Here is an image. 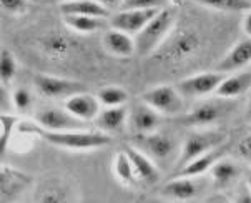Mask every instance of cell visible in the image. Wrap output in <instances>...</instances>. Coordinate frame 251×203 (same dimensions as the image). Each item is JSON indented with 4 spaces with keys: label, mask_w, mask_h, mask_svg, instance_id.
I'll return each instance as SVG.
<instances>
[{
    "label": "cell",
    "mask_w": 251,
    "mask_h": 203,
    "mask_svg": "<svg viewBox=\"0 0 251 203\" xmlns=\"http://www.w3.org/2000/svg\"><path fill=\"white\" fill-rule=\"evenodd\" d=\"M20 133H27L53 147L72 152H90L103 149L112 143L108 133L101 130H47L37 122H19Z\"/></svg>",
    "instance_id": "1"
},
{
    "label": "cell",
    "mask_w": 251,
    "mask_h": 203,
    "mask_svg": "<svg viewBox=\"0 0 251 203\" xmlns=\"http://www.w3.org/2000/svg\"><path fill=\"white\" fill-rule=\"evenodd\" d=\"M173 14L170 8H161L153 19L135 35V53L147 57L155 52L173 28Z\"/></svg>",
    "instance_id": "2"
},
{
    "label": "cell",
    "mask_w": 251,
    "mask_h": 203,
    "mask_svg": "<svg viewBox=\"0 0 251 203\" xmlns=\"http://www.w3.org/2000/svg\"><path fill=\"white\" fill-rule=\"evenodd\" d=\"M142 100L161 117H178L185 110V97L173 85L153 87L142 95Z\"/></svg>",
    "instance_id": "3"
},
{
    "label": "cell",
    "mask_w": 251,
    "mask_h": 203,
    "mask_svg": "<svg viewBox=\"0 0 251 203\" xmlns=\"http://www.w3.org/2000/svg\"><path fill=\"white\" fill-rule=\"evenodd\" d=\"M225 138H226V135L223 132H216V130H198V132L190 133L181 147L180 156H178V162H176V168L183 167L190 160L197 158V156L206 153V152L218 149L221 143L225 142Z\"/></svg>",
    "instance_id": "4"
},
{
    "label": "cell",
    "mask_w": 251,
    "mask_h": 203,
    "mask_svg": "<svg viewBox=\"0 0 251 203\" xmlns=\"http://www.w3.org/2000/svg\"><path fill=\"white\" fill-rule=\"evenodd\" d=\"M32 82L38 94L52 100H67L70 95L83 90V85L80 82L49 74H35L32 77Z\"/></svg>",
    "instance_id": "5"
},
{
    "label": "cell",
    "mask_w": 251,
    "mask_h": 203,
    "mask_svg": "<svg viewBox=\"0 0 251 203\" xmlns=\"http://www.w3.org/2000/svg\"><path fill=\"white\" fill-rule=\"evenodd\" d=\"M228 107L225 105V99L221 100H210L197 105L193 110L186 113H181L180 122L185 127H193V128H206L213 127L216 122L226 115Z\"/></svg>",
    "instance_id": "6"
},
{
    "label": "cell",
    "mask_w": 251,
    "mask_h": 203,
    "mask_svg": "<svg viewBox=\"0 0 251 203\" xmlns=\"http://www.w3.org/2000/svg\"><path fill=\"white\" fill-rule=\"evenodd\" d=\"M160 10L161 8H120L115 14H110L108 24L112 28H117V30H122L133 37Z\"/></svg>",
    "instance_id": "7"
},
{
    "label": "cell",
    "mask_w": 251,
    "mask_h": 203,
    "mask_svg": "<svg viewBox=\"0 0 251 203\" xmlns=\"http://www.w3.org/2000/svg\"><path fill=\"white\" fill-rule=\"evenodd\" d=\"M131 145L147 153L151 160H167L176 150V142L170 135L150 132V133H135Z\"/></svg>",
    "instance_id": "8"
},
{
    "label": "cell",
    "mask_w": 251,
    "mask_h": 203,
    "mask_svg": "<svg viewBox=\"0 0 251 203\" xmlns=\"http://www.w3.org/2000/svg\"><path fill=\"white\" fill-rule=\"evenodd\" d=\"M226 74L221 72H201V74H195L190 77L183 78L178 82L176 88L180 90V94L185 99H198V97H206L215 94V90L218 88L220 82L225 78Z\"/></svg>",
    "instance_id": "9"
},
{
    "label": "cell",
    "mask_w": 251,
    "mask_h": 203,
    "mask_svg": "<svg viewBox=\"0 0 251 203\" xmlns=\"http://www.w3.org/2000/svg\"><path fill=\"white\" fill-rule=\"evenodd\" d=\"M47 130H83L85 122L74 117L65 107H44L35 112V120Z\"/></svg>",
    "instance_id": "10"
},
{
    "label": "cell",
    "mask_w": 251,
    "mask_h": 203,
    "mask_svg": "<svg viewBox=\"0 0 251 203\" xmlns=\"http://www.w3.org/2000/svg\"><path fill=\"white\" fill-rule=\"evenodd\" d=\"M63 107L69 110L74 117L87 124V122H95V118L99 117L101 110V103L97 95L82 90L70 95L69 99L63 102Z\"/></svg>",
    "instance_id": "11"
},
{
    "label": "cell",
    "mask_w": 251,
    "mask_h": 203,
    "mask_svg": "<svg viewBox=\"0 0 251 203\" xmlns=\"http://www.w3.org/2000/svg\"><path fill=\"white\" fill-rule=\"evenodd\" d=\"M251 63V39H246L236 42L231 49L228 50L221 60L216 63V70L221 74H233Z\"/></svg>",
    "instance_id": "12"
},
{
    "label": "cell",
    "mask_w": 251,
    "mask_h": 203,
    "mask_svg": "<svg viewBox=\"0 0 251 203\" xmlns=\"http://www.w3.org/2000/svg\"><path fill=\"white\" fill-rule=\"evenodd\" d=\"M160 113L155 112L145 102H138L128 110V125L133 133H150L155 132L160 125Z\"/></svg>",
    "instance_id": "13"
},
{
    "label": "cell",
    "mask_w": 251,
    "mask_h": 203,
    "mask_svg": "<svg viewBox=\"0 0 251 203\" xmlns=\"http://www.w3.org/2000/svg\"><path fill=\"white\" fill-rule=\"evenodd\" d=\"M32 183V177L12 167L0 165V198L12 200Z\"/></svg>",
    "instance_id": "14"
},
{
    "label": "cell",
    "mask_w": 251,
    "mask_h": 203,
    "mask_svg": "<svg viewBox=\"0 0 251 203\" xmlns=\"http://www.w3.org/2000/svg\"><path fill=\"white\" fill-rule=\"evenodd\" d=\"M126 153V156L130 158V163L133 167V172L137 175V180H142L145 183H156L160 180V170L155 165V162L148 156L147 153H143L142 150H138L137 147L130 145L125 147L123 150Z\"/></svg>",
    "instance_id": "15"
},
{
    "label": "cell",
    "mask_w": 251,
    "mask_h": 203,
    "mask_svg": "<svg viewBox=\"0 0 251 203\" xmlns=\"http://www.w3.org/2000/svg\"><path fill=\"white\" fill-rule=\"evenodd\" d=\"M101 44L110 55L118 58H126L135 53V39L117 28H108L101 37Z\"/></svg>",
    "instance_id": "16"
},
{
    "label": "cell",
    "mask_w": 251,
    "mask_h": 203,
    "mask_svg": "<svg viewBox=\"0 0 251 203\" xmlns=\"http://www.w3.org/2000/svg\"><path fill=\"white\" fill-rule=\"evenodd\" d=\"M251 88V72H240V74H226L220 82L215 95L225 100H233L245 95Z\"/></svg>",
    "instance_id": "17"
},
{
    "label": "cell",
    "mask_w": 251,
    "mask_h": 203,
    "mask_svg": "<svg viewBox=\"0 0 251 203\" xmlns=\"http://www.w3.org/2000/svg\"><path fill=\"white\" fill-rule=\"evenodd\" d=\"M201 192L198 178H191V177H172V180L161 190L167 198L172 200H193L198 193Z\"/></svg>",
    "instance_id": "18"
},
{
    "label": "cell",
    "mask_w": 251,
    "mask_h": 203,
    "mask_svg": "<svg viewBox=\"0 0 251 203\" xmlns=\"http://www.w3.org/2000/svg\"><path fill=\"white\" fill-rule=\"evenodd\" d=\"M38 45L44 50L45 55L55 58V60H60V58L69 57L74 49V44L65 33H60L57 30L45 32L44 35L38 39Z\"/></svg>",
    "instance_id": "19"
},
{
    "label": "cell",
    "mask_w": 251,
    "mask_h": 203,
    "mask_svg": "<svg viewBox=\"0 0 251 203\" xmlns=\"http://www.w3.org/2000/svg\"><path fill=\"white\" fill-rule=\"evenodd\" d=\"M95 124L99 127V130L105 133L122 132L125 128V125L128 124V108L125 105L101 108L99 117L95 118Z\"/></svg>",
    "instance_id": "20"
},
{
    "label": "cell",
    "mask_w": 251,
    "mask_h": 203,
    "mask_svg": "<svg viewBox=\"0 0 251 203\" xmlns=\"http://www.w3.org/2000/svg\"><path fill=\"white\" fill-rule=\"evenodd\" d=\"M223 156V150H218V149H213L206 153L197 156V158L190 160L188 163H185L183 167L176 168L173 177H191V178H198L201 177L203 173L210 172V168L213 167V163L216 162L218 158Z\"/></svg>",
    "instance_id": "21"
},
{
    "label": "cell",
    "mask_w": 251,
    "mask_h": 203,
    "mask_svg": "<svg viewBox=\"0 0 251 203\" xmlns=\"http://www.w3.org/2000/svg\"><path fill=\"white\" fill-rule=\"evenodd\" d=\"M62 15H88L99 17V19H108L112 12L105 8L97 0H70V2H60Z\"/></svg>",
    "instance_id": "22"
},
{
    "label": "cell",
    "mask_w": 251,
    "mask_h": 203,
    "mask_svg": "<svg viewBox=\"0 0 251 203\" xmlns=\"http://www.w3.org/2000/svg\"><path fill=\"white\" fill-rule=\"evenodd\" d=\"M240 175H241L240 165L229 158H223V156L216 160L213 167L210 168V177L218 188L229 187L231 183H235L236 178H240Z\"/></svg>",
    "instance_id": "23"
},
{
    "label": "cell",
    "mask_w": 251,
    "mask_h": 203,
    "mask_svg": "<svg viewBox=\"0 0 251 203\" xmlns=\"http://www.w3.org/2000/svg\"><path fill=\"white\" fill-rule=\"evenodd\" d=\"M72 188L65 181L62 180H45L37 190V202H47V203H60V202H70L74 197H70Z\"/></svg>",
    "instance_id": "24"
},
{
    "label": "cell",
    "mask_w": 251,
    "mask_h": 203,
    "mask_svg": "<svg viewBox=\"0 0 251 203\" xmlns=\"http://www.w3.org/2000/svg\"><path fill=\"white\" fill-rule=\"evenodd\" d=\"M63 24L70 28L72 32L82 33V35H90V33L99 32L103 27V20L99 17H88V15H62Z\"/></svg>",
    "instance_id": "25"
},
{
    "label": "cell",
    "mask_w": 251,
    "mask_h": 203,
    "mask_svg": "<svg viewBox=\"0 0 251 203\" xmlns=\"http://www.w3.org/2000/svg\"><path fill=\"white\" fill-rule=\"evenodd\" d=\"M200 47V39L197 33L193 32H183L181 35H178L173 40L172 47H170V55L173 58H185L188 55L195 53Z\"/></svg>",
    "instance_id": "26"
},
{
    "label": "cell",
    "mask_w": 251,
    "mask_h": 203,
    "mask_svg": "<svg viewBox=\"0 0 251 203\" xmlns=\"http://www.w3.org/2000/svg\"><path fill=\"white\" fill-rule=\"evenodd\" d=\"M113 173L123 185H133L137 181V175L130 163V158L125 152H118L113 158Z\"/></svg>",
    "instance_id": "27"
},
{
    "label": "cell",
    "mask_w": 251,
    "mask_h": 203,
    "mask_svg": "<svg viewBox=\"0 0 251 203\" xmlns=\"http://www.w3.org/2000/svg\"><path fill=\"white\" fill-rule=\"evenodd\" d=\"M0 122H2V130H0V160H2L8 152L12 137H14V130L17 124H19V118L12 112L0 113Z\"/></svg>",
    "instance_id": "28"
},
{
    "label": "cell",
    "mask_w": 251,
    "mask_h": 203,
    "mask_svg": "<svg viewBox=\"0 0 251 203\" xmlns=\"http://www.w3.org/2000/svg\"><path fill=\"white\" fill-rule=\"evenodd\" d=\"M97 97H99L101 107H118V105H125L128 102V92L117 85L100 88Z\"/></svg>",
    "instance_id": "29"
},
{
    "label": "cell",
    "mask_w": 251,
    "mask_h": 203,
    "mask_svg": "<svg viewBox=\"0 0 251 203\" xmlns=\"http://www.w3.org/2000/svg\"><path fill=\"white\" fill-rule=\"evenodd\" d=\"M195 2L220 12H246L251 8V0H195Z\"/></svg>",
    "instance_id": "30"
},
{
    "label": "cell",
    "mask_w": 251,
    "mask_h": 203,
    "mask_svg": "<svg viewBox=\"0 0 251 203\" xmlns=\"http://www.w3.org/2000/svg\"><path fill=\"white\" fill-rule=\"evenodd\" d=\"M17 60L14 57V53L7 49H0V82L3 85H10L12 80L17 77Z\"/></svg>",
    "instance_id": "31"
},
{
    "label": "cell",
    "mask_w": 251,
    "mask_h": 203,
    "mask_svg": "<svg viewBox=\"0 0 251 203\" xmlns=\"http://www.w3.org/2000/svg\"><path fill=\"white\" fill-rule=\"evenodd\" d=\"M12 107L20 113L30 112V108L33 107V94L30 92V88L17 87L12 92Z\"/></svg>",
    "instance_id": "32"
},
{
    "label": "cell",
    "mask_w": 251,
    "mask_h": 203,
    "mask_svg": "<svg viewBox=\"0 0 251 203\" xmlns=\"http://www.w3.org/2000/svg\"><path fill=\"white\" fill-rule=\"evenodd\" d=\"M32 0H0V8L10 15H24L30 8Z\"/></svg>",
    "instance_id": "33"
},
{
    "label": "cell",
    "mask_w": 251,
    "mask_h": 203,
    "mask_svg": "<svg viewBox=\"0 0 251 203\" xmlns=\"http://www.w3.org/2000/svg\"><path fill=\"white\" fill-rule=\"evenodd\" d=\"M168 0H123L120 8H165Z\"/></svg>",
    "instance_id": "34"
},
{
    "label": "cell",
    "mask_w": 251,
    "mask_h": 203,
    "mask_svg": "<svg viewBox=\"0 0 251 203\" xmlns=\"http://www.w3.org/2000/svg\"><path fill=\"white\" fill-rule=\"evenodd\" d=\"M14 110L12 107V94L8 92L7 85L0 82V113H8Z\"/></svg>",
    "instance_id": "35"
},
{
    "label": "cell",
    "mask_w": 251,
    "mask_h": 203,
    "mask_svg": "<svg viewBox=\"0 0 251 203\" xmlns=\"http://www.w3.org/2000/svg\"><path fill=\"white\" fill-rule=\"evenodd\" d=\"M236 152L241 158L246 160L248 163H251V135H246V137H243L240 142H238Z\"/></svg>",
    "instance_id": "36"
},
{
    "label": "cell",
    "mask_w": 251,
    "mask_h": 203,
    "mask_svg": "<svg viewBox=\"0 0 251 203\" xmlns=\"http://www.w3.org/2000/svg\"><path fill=\"white\" fill-rule=\"evenodd\" d=\"M241 28H243L245 35H246V37H250V39H251V8H250V10H246V12H245L243 20H241Z\"/></svg>",
    "instance_id": "37"
},
{
    "label": "cell",
    "mask_w": 251,
    "mask_h": 203,
    "mask_svg": "<svg viewBox=\"0 0 251 203\" xmlns=\"http://www.w3.org/2000/svg\"><path fill=\"white\" fill-rule=\"evenodd\" d=\"M238 193H240V195L235 198L236 202H241V203L251 202V190L248 188V185H246V183L240 188V192H238Z\"/></svg>",
    "instance_id": "38"
},
{
    "label": "cell",
    "mask_w": 251,
    "mask_h": 203,
    "mask_svg": "<svg viewBox=\"0 0 251 203\" xmlns=\"http://www.w3.org/2000/svg\"><path fill=\"white\" fill-rule=\"evenodd\" d=\"M97 2L101 3L105 8H108V10L112 12V10H115V8H120L123 0H97Z\"/></svg>",
    "instance_id": "39"
},
{
    "label": "cell",
    "mask_w": 251,
    "mask_h": 203,
    "mask_svg": "<svg viewBox=\"0 0 251 203\" xmlns=\"http://www.w3.org/2000/svg\"><path fill=\"white\" fill-rule=\"evenodd\" d=\"M246 185H248V188L251 190V168L248 170V173H246Z\"/></svg>",
    "instance_id": "40"
},
{
    "label": "cell",
    "mask_w": 251,
    "mask_h": 203,
    "mask_svg": "<svg viewBox=\"0 0 251 203\" xmlns=\"http://www.w3.org/2000/svg\"><path fill=\"white\" fill-rule=\"evenodd\" d=\"M246 115H248V118L251 120V97H250V100H248V108H246Z\"/></svg>",
    "instance_id": "41"
},
{
    "label": "cell",
    "mask_w": 251,
    "mask_h": 203,
    "mask_svg": "<svg viewBox=\"0 0 251 203\" xmlns=\"http://www.w3.org/2000/svg\"><path fill=\"white\" fill-rule=\"evenodd\" d=\"M60 2H70V0H60Z\"/></svg>",
    "instance_id": "42"
},
{
    "label": "cell",
    "mask_w": 251,
    "mask_h": 203,
    "mask_svg": "<svg viewBox=\"0 0 251 203\" xmlns=\"http://www.w3.org/2000/svg\"><path fill=\"white\" fill-rule=\"evenodd\" d=\"M0 130H2V122H0Z\"/></svg>",
    "instance_id": "43"
},
{
    "label": "cell",
    "mask_w": 251,
    "mask_h": 203,
    "mask_svg": "<svg viewBox=\"0 0 251 203\" xmlns=\"http://www.w3.org/2000/svg\"><path fill=\"white\" fill-rule=\"evenodd\" d=\"M32 2H37V0H32Z\"/></svg>",
    "instance_id": "44"
}]
</instances>
